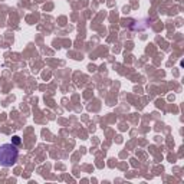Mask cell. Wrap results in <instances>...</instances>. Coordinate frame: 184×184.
I'll use <instances>...</instances> for the list:
<instances>
[{
    "label": "cell",
    "instance_id": "1",
    "mask_svg": "<svg viewBox=\"0 0 184 184\" xmlns=\"http://www.w3.org/2000/svg\"><path fill=\"white\" fill-rule=\"evenodd\" d=\"M19 157V150L12 142L0 145V165L2 167H12L15 165Z\"/></svg>",
    "mask_w": 184,
    "mask_h": 184
},
{
    "label": "cell",
    "instance_id": "2",
    "mask_svg": "<svg viewBox=\"0 0 184 184\" xmlns=\"http://www.w3.org/2000/svg\"><path fill=\"white\" fill-rule=\"evenodd\" d=\"M12 144H15V145H20V137H17V135H15V137L12 138Z\"/></svg>",
    "mask_w": 184,
    "mask_h": 184
}]
</instances>
